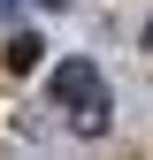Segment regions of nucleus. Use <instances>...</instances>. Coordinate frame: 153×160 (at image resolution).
Returning <instances> with one entry per match:
<instances>
[{
    "label": "nucleus",
    "mask_w": 153,
    "mask_h": 160,
    "mask_svg": "<svg viewBox=\"0 0 153 160\" xmlns=\"http://www.w3.org/2000/svg\"><path fill=\"white\" fill-rule=\"evenodd\" d=\"M38 61H46V46H38L31 31H15V38H8V76H31Z\"/></svg>",
    "instance_id": "f03ea898"
},
{
    "label": "nucleus",
    "mask_w": 153,
    "mask_h": 160,
    "mask_svg": "<svg viewBox=\"0 0 153 160\" xmlns=\"http://www.w3.org/2000/svg\"><path fill=\"white\" fill-rule=\"evenodd\" d=\"M54 114H61L76 137H107V122H115V92H107L100 61H84V53L54 61Z\"/></svg>",
    "instance_id": "f257e3e1"
},
{
    "label": "nucleus",
    "mask_w": 153,
    "mask_h": 160,
    "mask_svg": "<svg viewBox=\"0 0 153 160\" xmlns=\"http://www.w3.org/2000/svg\"><path fill=\"white\" fill-rule=\"evenodd\" d=\"M38 8H69V0H38Z\"/></svg>",
    "instance_id": "20e7f679"
},
{
    "label": "nucleus",
    "mask_w": 153,
    "mask_h": 160,
    "mask_svg": "<svg viewBox=\"0 0 153 160\" xmlns=\"http://www.w3.org/2000/svg\"><path fill=\"white\" fill-rule=\"evenodd\" d=\"M15 8H23V0H0V15H15Z\"/></svg>",
    "instance_id": "7ed1b4c3"
}]
</instances>
